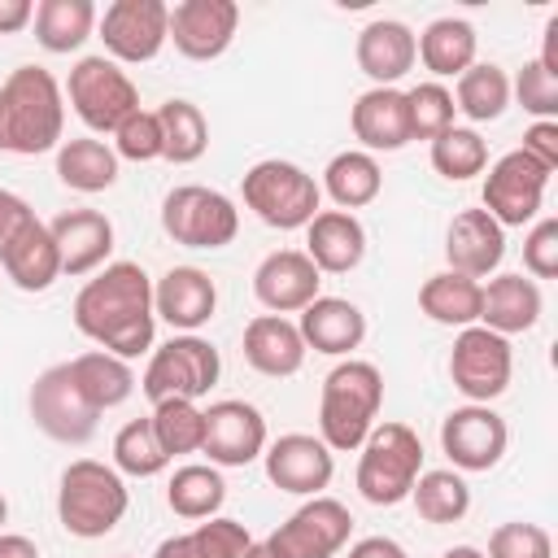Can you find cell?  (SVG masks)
<instances>
[{"instance_id": "obj_1", "label": "cell", "mask_w": 558, "mask_h": 558, "mask_svg": "<svg viewBox=\"0 0 558 558\" xmlns=\"http://www.w3.org/2000/svg\"><path fill=\"white\" fill-rule=\"evenodd\" d=\"M74 327L100 344L105 353L131 362L153 349L157 314H153V279L140 262L100 266L74 296Z\"/></svg>"}, {"instance_id": "obj_2", "label": "cell", "mask_w": 558, "mask_h": 558, "mask_svg": "<svg viewBox=\"0 0 558 558\" xmlns=\"http://www.w3.org/2000/svg\"><path fill=\"white\" fill-rule=\"evenodd\" d=\"M65 92L44 65H17L0 83V153L39 157L61 148Z\"/></svg>"}, {"instance_id": "obj_3", "label": "cell", "mask_w": 558, "mask_h": 558, "mask_svg": "<svg viewBox=\"0 0 558 558\" xmlns=\"http://www.w3.org/2000/svg\"><path fill=\"white\" fill-rule=\"evenodd\" d=\"M384 405V375L375 362L362 357H344L327 371L323 392H318V440L331 453H349L362 449V440L371 436L375 418Z\"/></svg>"}, {"instance_id": "obj_4", "label": "cell", "mask_w": 558, "mask_h": 558, "mask_svg": "<svg viewBox=\"0 0 558 558\" xmlns=\"http://www.w3.org/2000/svg\"><path fill=\"white\" fill-rule=\"evenodd\" d=\"M126 506H131V493H126V480L113 466H105L96 458H74L61 471L57 519L70 536H78V541L109 536L122 523Z\"/></svg>"}, {"instance_id": "obj_5", "label": "cell", "mask_w": 558, "mask_h": 558, "mask_svg": "<svg viewBox=\"0 0 558 558\" xmlns=\"http://www.w3.org/2000/svg\"><path fill=\"white\" fill-rule=\"evenodd\" d=\"M423 475V440L405 423H375L357 449V493L371 506L410 501L414 480Z\"/></svg>"}, {"instance_id": "obj_6", "label": "cell", "mask_w": 558, "mask_h": 558, "mask_svg": "<svg viewBox=\"0 0 558 558\" xmlns=\"http://www.w3.org/2000/svg\"><path fill=\"white\" fill-rule=\"evenodd\" d=\"M240 196L275 231H301V227H310V218L323 205L318 179L305 166L283 161V157H266V161L248 166L244 179H240Z\"/></svg>"}, {"instance_id": "obj_7", "label": "cell", "mask_w": 558, "mask_h": 558, "mask_svg": "<svg viewBox=\"0 0 558 558\" xmlns=\"http://www.w3.org/2000/svg\"><path fill=\"white\" fill-rule=\"evenodd\" d=\"M222 375V357L218 349L196 336V331H179L170 336L166 344H157L148 353V366L140 375V388L144 397L157 405V401H201Z\"/></svg>"}, {"instance_id": "obj_8", "label": "cell", "mask_w": 558, "mask_h": 558, "mask_svg": "<svg viewBox=\"0 0 558 558\" xmlns=\"http://www.w3.org/2000/svg\"><path fill=\"white\" fill-rule=\"evenodd\" d=\"M65 100L78 113V122L96 135H113L140 109V92H135L131 74L118 61H109L105 52L100 57H78L70 65Z\"/></svg>"}, {"instance_id": "obj_9", "label": "cell", "mask_w": 558, "mask_h": 558, "mask_svg": "<svg viewBox=\"0 0 558 558\" xmlns=\"http://www.w3.org/2000/svg\"><path fill=\"white\" fill-rule=\"evenodd\" d=\"M161 231L183 248H227L240 231V209L218 187L183 183L161 201Z\"/></svg>"}, {"instance_id": "obj_10", "label": "cell", "mask_w": 558, "mask_h": 558, "mask_svg": "<svg viewBox=\"0 0 558 558\" xmlns=\"http://www.w3.org/2000/svg\"><path fill=\"white\" fill-rule=\"evenodd\" d=\"M514 375V349L506 336L488 327H462L449 349V379L471 405H488L510 388Z\"/></svg>"}, {"instance_id": "obj_11", "label": "cell", "mask_w": 558, "mask_h": 558, "mask_svg": "<svg viewBox=\"0 0 558 558\" xmlns=\"http://www.w3.org/2000/svg\"><path fill=\"white\" fill-rule=\"evenodd\" d=\"M26 405H31L35 427L48 440H57V445H87L96 436L100 410L78 392V384H74V375H70L65 362H57V366H48V371L35 375Z\"/></svg>"}, {"instance_id": "obj_12", "label": "cell", "mask_w": 558, "mask_h": 558, "mask_svg": "<svg viewBox=\"0 0 558 558\" xmlns=\"http://www.w3.org/2000/svg\"><path fill=\"white\" fill-rule=\"evenodd\" d=\"M349 536H353L349 506L336 497H310L266 536V545L275 558H336L349 545Z\"/></svg>"}, {"instance_id": "obj_13", "label": "cell", "mask_w": 558, "mask_h": 558, "mask_svg": "<svg viewBox=\"0 0 558 558\" xmlns=\"http://www.w3.org/2000/svg\"><path fill=\"white\" fill-rule=\"evenodd\" d=\"M96 31L105 39L109 61L144 65L170 39V4H161V0H113L96 17Z\"/></svg>"}, {"instance_id": "obj_14", "label": "cell", "mask_w": 558, "mask_h": 558, "mask_svg": "<svg viewBox=\"0 0 558 558\" xmlns=\"http://www.w3.org/2000/svg\"><path fill=\"white\" fill-rule=\"evenodd\" d=\"M549 170H541L527 153L510 148L506 157H497L484 174V214L506 231V227H523L536 222L541 205H545V187H549Z\"/></svg>"}, {"instance_id": "obj_15", "label": "cell", "mask_w": 558, "mask_h": 558, "mask_svg": "<svg viewBox=\"0 0 558 558\" xmlns=\"http://www.w3.org/2000/svg\"><path fill=\"white\" fill-rule=\"evenodd\" d=\"M506 445H510V427L493 405L466 401V405L449 410L440 423V449L453 462V471H462V475L493 471L506 458Z\"/></svg>"}, {"instance_id": "obj_16", "label": "cell", "mask_w": 558, "mask_h": 558, "mask_svg": "<svg viewBox=\"0 0 558 558\" xmlns=\"http://www.w3.org/2000/svg\"><path fill=\"white\" fill-rule=\"evenodd\" d=\"M266 418L253 401H240V397H227V401H214L205 410V445L201 453L209 458V466H248L266 453Z\"/></svg>"}, {"instance_id": "obj_17", "label": "cell", "mask_w": 558, "mask_h": 558, "mask_svg": "<svg viewBox=\"0 0 558 558\" xmlns=\"http://www.w3.org/2000/svg\"><path fill=\"white\" fill-rule=\"evenodd\" d=\"M262 462H266V480L292 497H323V488L336 475V453L310 432H288L270 440Z\"/></svg>"}, {"instance_id": "obj_18", "label": "cell", "mask_w": 558, "mask_h": 558, "mask_svg": "<svg viewBox=\"0 0 558 558\" xmlns=\"http://www.w3.org/2000/svg\"><path fill=\"white\" fill-rule=\"evenodd\" d=\"M240 31L235 0H179L170 9V44L187 61H214L231 48Z\"/></svg>"}, {"instance_id": "obj_19", "label": "cell", "mask_w": 558, "mask_h": 558, "mask_svg": "<svg viewBox=\"0 0 558 558\" xmlns=\"http://www.w3.org/2000/svg\"><path fill=\"white\" fill-rule=\"evenodd\" d=\"M318 288H323V275L301 248H275L253 270V296L262 301L266 314H283V318L301 314L314 296H323Z\"/></svg>"}, {"instance_id": "obj_20", "label": "cell", "mask_w": 558, "mask_h": 558, "mask_svg": "<svg viewBox=\"0 0 558 558\" xmlns=\"http://www.w3.org/2000/svg\"><path fill=\"white\" fill-rule=\"evenodd\" d=\"M218 310V288L201 266H170L153 279V314L174 331H201Z\"/></svg>"}, {"instance_id": "obj_21", "label": "cell", "mask_w": 558, "mask_h": 558, "mask_svg": "<svg viewBox=\"0 0 558 558\" xmlns=\"http://www.w3.org/2000/svg\"><path fill=\"white\" fill-rule=\"evenodd\" d=\"M57 253H61V275H96L109 266L113 253V222L100 209H65L48 222Z\"/></svg>"}, {"instance_id": "obj_22", "label": "cell", "mask_w": 558, "mask_h": 558, "mask_svg": "<svg viewBox=\"0 0 558 558\" xmlns=\"http://www.w3.org/2000/svg\"><path fill=\"white\" fill-rule=\"evenodd\" d=\"M357 70L375 83V87H397V78H405L418 61V48H414V31L397 17H375L357 31Z\"/></svg>"}, {"instance_id": "obj_23", "label": "cell", "mask_w": 558, "mask_h": 558, "mask_svg": "<svg viewBox=\"0 0 558 558\" xmlns=\"http://www.w3.org/2000/svg\"><path fill=\"white\" fill-rule=\"evenodd\" d=\"M353 140L362 153H401L410 144V113H405V92L397 87H366L353 109H349Z\"/></svg>"}, {"instance_id": "obj_24", "label": "cell", "mask_w": 558, "mask_h": 558, "mask_svg": "<svg viewBox=\"0 0 558 558\" xmlns=\"http://www.w3.org/2000/svg\"><path fill=\"white\" fill-rule=\"evenodd\" d=\"M506 257V231L484 214V209H462L453 214L445 231V262L449 270L466 279H488Z\"/></svg>"}, {"instance_id": "obj_25", "label": "cell", "mask_w": 558, "mask_h": 558, "mask_svg": "<svg viewBox=\"0 0 558 558\" xmlns=\"http://www.w3.org/2000/svg\"><path fill=\"white\" fill-rule=\"evenodd\" d=\"M541 310H545V296H541V283L527 279L523 270H506V275H493L484 283V301H480V327L497 331V336H519V331H532L541 323Z\"/></svg>"}, {"instance_id": "obj_26", "label": "cell", "mask_w": 558, "mask_h": 558, "mask_svg": "<svg viewBox=\"0 0 558 558\" xmlns=\"http://www.w3.org/2000/svg\"><path fill=\"white\" fill-rule=\"evenodd\" d=\"M318 275H349L366 257V227L357 214L344 209H318L305 227V248H301Z\"/></svg>"}, {"instance_id": "obj_27", "label": "cell", "mask_w": 558, "mask_h": 558, "mask_svg": "<svg viewBox=\"0 0 558 558\" xmlns=\"http://www.w3.org/2000/svg\"><path fill=\"white\" fill-rule=\"evenodd\" d=\"M296 331H301L305 349L327 353V357H349L366 340V314L344 296H314L301 310Z\"/></svg>"}, {"instance_id": "obj_28", "label": "cell", "mask_w": 558, "mask_h": 558, "mask_svg": "<svg viewBox=\"0 0 558 558\" xmlns=\"http://www.w3.org/2000/svg\"><path fill=\"white\" fill-rule=\"evenodd\" d=\"M240 349H244V362L257 375H270V379L296 375L305 366V353H310L305 340H301V331H296V323L283 318V314H257V318H248Z\"/></svg>"}, {"instance_id": "obj_29", "label": "cell", "mask_w": 558, "mask_h": 558, "mask_svg": "<svg viewBox=\"0 0 558 558\" xmlns=\"http://www.w3.org/2000/svg\"><path fill=\"white\" fill-rule=\"evenodd\" d=\"M414 48H418V61L427 74L440 78H458L475 65V48H480V35L466 17H436L423 26V35H414Z\"/></svg>"}, {"instance_id": "obj_30", "label": "cell", "mask_w": 558, "mask_h": 558, "mask_svg": "<svg viewBox=\"0 0 558 558\" xmlns=\"http://www.w3.org/2000/svg\"><path fill=\"white\" fill-rule=\"evenodd\" d=\"M4 275L13 279V288L22 292H48L57 279H61V253H57V240L48 231V222H31L0 257Z\"/></svg>"}, {"instance_id": "obj_31", "label": "cell", "mask_w": 558, "mask_h": 558, "mask_svg": "<svg viewBox=\"0 0 558 558\" xmlns=\"http://www.w3.org/2000/svg\"><path fill=\"white\" fill-rule=\"evenodd\" d=\"M57 179L70 192H83V196L109 192L118 183V153L105 140H96V135L61 140V148H57Z\"/></svg>"}, {"instance_id": "obj_32", "label": "cell", "mask_w": 558, "mask_h": 558, "mask_svg": "<svg viewBox=\"0 0 558 558\" xmlns=\"http://www.w3.org/2000/svg\"><path fill=\"white\" fill-rule=\"evenodd\" d=\"M96 4L92 0H39L35 4V44L52 57L78 52L96 31Z\"/></svg>"}, {"instance_id": "obj_33", "label": "cell", "mask_w": 558, "mask_h": 558, "mask_svg": "<svg viewBox=\"0 0 558 558\" xmlns=\"http://www.w3.org/2000/svg\"><path fill=\"white\" fill-rule=\"evenodd\" d=\"M480 301H484V283L466 279L458 270H440L418 288V310L440 323V327H475L480 323Z\"/></svg>"}, {"instance_id": "obj_34", "label": "cell", "mask_w": 558, "mask_h": 558, "mask_svg": "<svg viewBox=\"0 0 558 558\" xmlns=\"http://www.w3.org/2000/svg\"><path fill=\"white\" fill-rule=\"evenodd\" d=\"M248 545H253V536H248V527L240 519L214 514V519L196 523L192 532L166 536L153 549V558H244Z\"/></svg>"}, {"instance_id": "obj_35", "label": "cell", "mask_w": 558, "mask_h": 558, "mask_svg": "<svg viewBox=\"0 0 558 558\" xmlns=\"http://www.w3.org/2000/svg\"><path fill=\"white\" fill-rule=\"evenodd\" d=\"M318 187L336 201V209L353 214V209H362V205H371V201L379 196V187H384V170H379V161H375L371 153H362V148H344V153H336V157L327 161Z\"/></svg>"}, {"instance_id": "obj_36", "label": "cell", "mask_w": 558, "mask_h": 558, "mask_svg": "<svg viewBox=\"0 0 558 558\" xmlns=\"http://www.w3.org/2000/svg\"><path fill=\"white\" fill-rule=\"evenodd\" d=\"M65 366H70L78 392H83L100 414L113 410V405H122V401L135 392V371H131V362H122V357H113V353H105V349H87V353L70 357Z\"/></svg>"}, {"instance_id": "obj_37", "label": "cell", "mask_w": 558, "mask_h": 558, "mask_svg": "<svg viewBox=\"0 0 558 558\" xmlns=\"http://www.w3.org/2000/svg\"><path fill=\"white\" fill-rule=\"evenodd\" d=\"M222 501H227V480H222V471L209 466V462H187V466H179V471L170 475V484H166V506H170L179 519H187V523L214 519V514L222 510Z\"/></svg>"}, {"instance_id": "obj_38", "label": "cell", "mask_w": 558, "mask_h": 558, "mask_svg": "<svg viewBox=\"0 0 558 558\" xmlns=\"http://www.w3.org/2000/svg\"><path fill=\"white\" fill-rule=\"evenodd\" d=\"M449 96L466 122H497L510 109V74L497 61H475L466 74H458Z\"/></svg>"}, {"instance_id": "obj_39", "label": "cell", "mask_w": 558, "mask_h": 558, "mask_svg": "<svg viewBox=\"0 0 558 558\" xmlns=\"http://www.w3.org/2000/svg\"><path fill=\"white\" fill-rule=\"evenodd\" d=\"M157 122H161V157L174 161V166H192L205 157L209 148V122L201 113V105L174 96L157 109Z\"/></svg>"}, {"instance_id": "obj_40", "label": "cell", "mask_w": 558, "mask_h": 558, "mask_svg": "<svg viewBox=\"0 0 558 558\" xmlns=\"http://www.w3.org/2000/svg\"><path fill=\"white\" fill-rule=\"evenodd\" d=\"M410 501H414V510H418L423 523L445 527V523L466 519V510H471V488H466L462 471L440 466V471H423V475L414 480Z\"/></svg>"}, {"instance_id": "obj_41", "label": "cell", "mask_w": 558, "mask_h": 558, "mask_svg": "<svg viewBox=\"0 0 558 558\" xmlns=\"http://www.w3.org/2000/svg\"><path fill=\"white\" fill-rule=\"evenodd\" d=\"M432 170L440 179H449V183H466V179L484 174L488 170V144H484V135L475 126H458L453 122L445 135L432 140Z\"/></svg>"}, {"instance_id": "obj_42", "label": "cell", "mask_w": 558, "mask_h": 558, "mask_svg": "<svg viewBox=\"0 0 558 558\" xmlns=\"http://www.w3.org/2000/svg\"><path fill=\"white\" fill-rule=\"evenodd\" d=\"M148 423H153V436H157V445L166 449L170 462L183 458V453H201V445H205V410L196 401H179V397L157 401Z\"/></svg>"}, {"instance_id": "obj_43", "label": "cell", "mask_w": 558, "mask_h": 558, "mask_svg": "<svg viewBox=\"0 0 558 558\" xmlns=\"http://www.w3.org/2000/svg\"><path fill=\"white\" fill-rule=\"evenodd\" d=\"M166 466H170V458H166V449L157 445L148 418H131V423L118 427V436H113V471H118V475L153 480V475H161Z\"/></svg>"}, {"instance_id": "obj_44", "label": "cell", "mask_w": 558, "mask_h": 558, "mask_svg": "<svg viewBox=\"0 0 558 558\" xmlns=\"http://www.w3.org/2000/svg\"><path fill=\"white\" fill-rule=\"evenodd\" d=\"M405 113H410V140H436V135H445L449 126H453V96H449V87L445 83H436V78H427V83H414L410 92H405Z\"/></svg>"}, {"instance_id": "obj_45", "label": "cell", "mask_w": 558, "mask_h": 558, "mask_svg": "<svg viewBox=\"0 0 558 558\" xmlns=\"http://www.w3.org/2000/svg\"><path fill=\"white\" fill-rule=\"evenodd\" d=\"M510 100H519V109L532 113L536 122H558V78H554L541 61H527V65L514 74Z\"/></svg>"}, {"instance_id": "obj_46", "label": "cell", "mask_w": 558, "mask_h": 558, "mask_svg": "<svg viewBox=\"0 0 558 558\" xmlns=\"http://www.w3.org/2000/svg\"><path fill=\"white\" fill-rule=\"evenodd\" d=\"M113 153L118 161H157L161 157V122L157 109H135L118 131H113Z\"/></svg>"}, {"instance_id": "obj_47", "label": "cell", "mask_w": 558, "mask_h": 558, "mask_svg": "<svg viewBox=\"0 0 558 558\" xmlns=\"http://www.w3.org/2000/svg\"><path fill=\"white\" fill-rule=\"evenodd\" d=\"M484 558H554V541L541 523H523L510 519L488 536V554Z\"/></svg>"}, {"instance_id": "obj_48", "label": "cell", "mask_w": 558, "mask_h": 558, "mask_svg": "<svg viewBox=\"0 0 558 558\" xmlns=\"http://www.w3.org/2000/svg\"><path fill=\"white\" fill-rule=\"evenodd\" d=\"M523 270L527 279H554L558 275V218H536L523 240Z\"/></svg>"}, {"instance_id": "obj_49", "label": "cell", "mask_w": 558, "mask_h": 558, "mask_svg": "<svg viewBox=\"0 0 558 558\" xmlns=\"http://www.w3.org/2000/svg\"><path fill=\"white\" fill-rule=\"evenodd\" d=\"M519 153H527L541 170H558V122H532L527 131H523V148Z\"/></svg>"}, {"instance_id": "obj_50", "label": "cell", "mask_w": 558, "mask_h": 558, "mask_svg": "<svg viewBox=\"0 0 558 558\" xmlns=\"http://www.w3.org/2000/svg\"><path fill=\"white\" fill-rule=\"evenodd\" d=\"M35 222V209L17 196V192H9V187H0V257H4V248L26 231Z\"/></svg>"}, {"instance_id": "obj_51", "label": "cell", "mask_w": 558, "mask_h": 558, "mask_svg": "<svg viewBox=\"0 0 558 558\" xmlns=\"http://www.w3.org/2000/svg\"><path fill=\"white\" fill-rule=\"evenodd\" d=\"M344 558H410V554H405L392 536H362V541L349 545Z\"/></svg>"}, {"instance_id": "obj_52", "label": "cell", "mask_w": 558, "mask_h": 558, "mask_svg": "<svg viewBox=\"0 0 558 558\" xmlns=\"http://www.w3.org/2000/svg\"><path fill=\"white\" fill-rule=\"evenodd\" d=\"M35 22V4L31 0H0V35H17Z\"/></svg>"}, {"instance_id": "obj_53", "label": "cell", "mask_w": 558, "mask_h": 558, "mask_svg": "<svg viewBox=\"0 0 558 558\" xmlns=\"http://www.w3.org/2000/svg\"><path fill=\"white\" fill-rule=\"evenodd\" d=\"M554 78H558V13L545 22V35H541V57H536Z\"/></svg>"}, {"instance_id": "obj_54", "label": "cell", "mask_w": 558, "mask_h": 558, "mask_svg": "<svg viewBox=\"0 0 558 558\" xmlns=\"http://www.w3.org/2000/svg\"><path fill=\"white\" fill-rule=\"evenodd\" d=\"M0 558H39V545L22 532H0Z\"/></svg>"}, {"instance_id": "obj_55", "label": "cell", "mask_w": 558, "mask_h": 558, "mask_svg": "<svg viewBox=\"0 0 558 558\" xmlns=\"http://www.w3.org/2000/svg\"><path fill=\"white\" fill-rule=\"evenodd\" d=\"M440 558H484V549H475V545H453V549H445Z\"/></svg>"}, {"instance_id": "obj_56", "label": "cell", "mask_w": 558, "mask_h": 558, "mask_svg": "<svg viewBox=\"0 0 558 558\" xmlns=\"http://www.w3.org/2000/svg\"><path fill=\"white\" fill-rule=\"evenodd\" d=\"M244 558H275V554H270V545H266V541H253V545L244 549Z\"/></svg>"}, {"instance_id": "obj_57", "label": "cell", "mask_w": 558, "mask_h": 558, "mask_svg": "<svg viewBox=\"0 0 558 558\" xmlns=\"http://www.w3.org/2000/svg\"><path fill=\"white\" fill-rule=\"evenodd\" d=\"M4 519H9V501H4V493H0V527H4Z\"/></svg>"}, {"instance_id": "obj_58", "label": "cell", "mask_w": 558, "mask_h": 558, "mask_svg": "<svg viewBox=\"0 0 558 558\" xmlns=\"http://www.w3.org/2000/svg\"><path fill=\"white\" fill-rule=\"evenodd\" d=\"M122 558H126V554H122Z\"/></svg>"}]
</instances>
